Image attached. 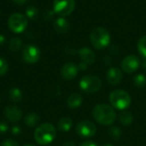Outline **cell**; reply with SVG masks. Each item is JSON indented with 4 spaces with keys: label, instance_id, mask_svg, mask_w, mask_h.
Returning <instances> with one entry per match:
<instances>
[{
    "label": "cell",
    "instance_id": "25",
    "mask_svg": "<svg viewBox=\"0 0 146 146\" xmlns=\"http://www.w3.org/2000/svg\"><path fill=\"white\" fill-rule=\"evenodd\" d=\"M109 134H110V138H112L114 140H117L121 136V130L117 127H113L110 129Z\"/></svg>",
    "mask_w": 146,
    "mask_h": 146
},
{
    "label": "cell",
    "instance_id": "21",
    "mask_svg": "<svg viewBox=\"0 0 146 146\" xmlns=\"http://www.w3.org/2000/svg\"><path fill=\"white\" fill-rule=\"evenodd\" d=\"M22 47V41L19 38H13L9 44V49L11 51L16 52Z\"/></svg>",
    "mask_w": 146,
    "mask_h": 146
},
{
    "label": "cell",
    "instance_id": "11",
    "mask_svg": "<svg viewBox=\"0 0 146 146\" xmlns=\"http://www.w3.org/2000/svg\"><path fill=\"white\" fill-rule=\"evenodd\" d=\"M4 115L9 121L17 122L22 117V111L16 105H9L4 109Z\"/></svg>",
    "mask_w": 146,
    "mask_h": 146
},
{
    "label": "cell",
    "instance_id": "6",
    "mask_svg": "<svg viewBox=\"0 0 146 146\" xmlns=\"http://www.w3.org/2000/svg\"><path fill=\"white\" fill-rule=\"evenodd\" d=\"M27 20L25 15L20 13L12 14L8 20L9 28L15 33H21L27 27Z\"/></svg>",
    "mask_w": 146,
    "mask_h": 146
},
{
    "label": "cell",
    "instance_id": "7",
    "mask_svg": "<svg viewBox=\"0 0 146 146\" xmlns=\"http://www.w3.org/2000/svg\"><path fill=\"white\" fill-rule=\"evenodd\" d=\"M75 8L74 0H54L53 10L61 17L69 15Z\"/></svg>",
    "mask_w": 146,
    "mask_h": 146
},
{
    "label": "cell",
    "instance_id": "33",
    "mask_svg": "<svg viewBox=\"0 0 146 146\" xmlns=\"http://www.w3.org/2000/svg\"><path fill=\"white\" fill-rule=\"evenodd\" d=\"M27 0H13V2H15L16 4H18V5H22V4H24V3H26V2H27Z\"/></svg>",
    "mask_w": 146,
    "mask_h": 146
},
{
    "label": "cell",
    "instance_id": "27",
    "mask_svg": "<svg viewBox=\"0 0 146 146\" xmlns=\"http://www.w3.org/2000/svg\"><path fill=\"white\" fill-rule=\"evenodd\" d=\"M9 129V126L4 121H0V134L5 133Z\"/></svg>",
    "mask_w": 146,
    "mask_h": 146
},
{
    "label": "cell",
    "instance_id": "19",
    "mask_svg": "<svg viewBox=\"0 0 146 146\" xmlns=\"http://www.w3.org/2000/svg\"><path fill=\"white\" fill-rule=\"evenodd\" d=\"M119 120L121 123L124 126H129L133 121V115L130 111L122 110L119 115Z\"/></svg>",
    "mask_w": 146,
    "mask_h": 146
},
{
    "label": "cell",
    "instance_id": "28",
    "mask_svg": "<svg viewBox=\"0 0 146 146\" xmlns=\"http://www.w3.org/2000/svg\"><path fill=\"white\" fill-rule=\"evenodd\" d=\"M1 146H19L18 145V143L13 139H6L4 141H3V143L1 144Z\"/></svg>",
    "mask_w": 146,
    "mask_h": 146
},
{
    "label": "cell",
    "instance_id": "14",
    "mask_svg": "<svg viewBox=\"0 0 146 146\" xmlns=\"http://www.w3.org/2000/svg\"><path fill=\"white\" fill-rule=\"evenodd\" d=\"M79 56L83 62L89 64H93L96 61L95 53L88 47H82L79 50Z\"/></svg>",
    "mask_w": 146,
    "mask_h": 146
},
{
    "label": "cell",
    "instance_id": "29",
    "mask_svg": "<svg viewBox=\"0 0 146 146\" xmlns=\"http://www.w3.org/2000/svg\"><path fill=\"white\" fill-rule=\"evenodd\" d=\"M54 14H55L54 10H47V11H45V13L44 14V18L45 20H50V19H51V18L53 17Z\"/></svg>",
    "mask_w": 146,
    "mask_h": 146
},
{
    "label": "cell",
    "instance_id": "23",
    "mask_svg": "<svg viewBox=\"0 0 146 146\" xmlns=\"http://www.w3.org/2000/svg\"><path fill=\"white\" fill-rule=\"evenodd\" d=\"M133 83L134 86L138 88H143L146 86V77L143 74H137L133 78Z\"/></svg>",
    "mask_w": 146,
    "mask_h": 146
},
{
    "label": "cell",
    "instance_id": "37",
    "mask_svg": "<svg viewBox=\"0 0 146 146\" xmlns=\"http://www.w3.org/2000/svg\"><path fill=\"white\" fill-rule=\"evenodd\" d=\"M24 146H35V145H30V144H29V145H25Z\"/></svg>",
    "mask_w": 146,
    "mask_h": 146
},
{
    "label": "cell",
    "instance_id": "13",
    "mask_svg": "<svg viewBox=\"0 0 146 146\" xmlns=\"http://www.w3.org/2000/svg\"><path fill=\"white\" fill-rule=\"evenodd\" d=\"M122 73L117 68H111L107 72V80L112 86H116L120 84L122 80Z\"/></svg>",
    "mask_w": 146,
    "mask_h": 146
},
{
    "label": "cell",
    "instance_id": "24",
    "mask_svg": "<svg viewBox=\"0 0 146 146\" xmlns=\"http://www.w3.org/2000/svg\"><path fill=\"white\" fill-rule=\"evenodd\" d=\"M138 50L144 57V59H146V35L140 38V39L139 40Z\"/></svg>",
    "mask_w": 146,
    "mask_h": 146
},
{
    "label": "cell",
    "instance_id": "16",
    "mask_svg": "<svg viewBox=\"0 0 146 146\" xmlns=\"http://www.w3.org/2000/svg\"><path fill=\"white\" fill-rule=\"evenodd\" d=\"M83 103V98L79 93H72L67 100V104L69 108L76 109L79 108Z\"/></svg>",
    "mask_w": 146,
    "mask_h": 146
},
{
    "label": "cell",
    "instance_id": "35",
    "mask_svg": "<svg viewBox=\"0 0 146 146\" xmlns=\"http://www.w3.org/2000/svg\"><path fill=\"white\" fill-rule=\"evenodd\" d=\"M5 42V37L2 34H0V44H3Z\"/></svg>",
    "mask_w": 146,
    "mask_h": 146
},
{
    "label": "cell",
    "instance_id": "9",
    "mask_svg": "<svg viewBox=\"0 0 146 146\" xmlns=\"http://www.w3.org/2000/svg\"><path fill=\"white\" fill-rule=\"evenodd\" d=\"M23 59L27 63H36L41 56L40 50L35 45H27L23 49Z\"/></svg>",
    "mask_w": 146,
    "mask_h": 146
},
{
    "label": "cell",
    "instance_id": "4",
    "mask_svg": "<svg viewBox=\"0 0 146 146\" xmlns=\"http://www.w3.org/2000/svg\"><path fill=\"white\" fill-rule=\"evenodd\" d=\"M110 102L112 107L120 110H125L130 106L132 99L130 95L126 91L119 89L110 93Z\"/></svg>",
    "mask_w": 146,
    "mask_h": 146
},
{
    "label": "cell",
    "instance_id": "2",
    "mask_svg": "<svg viewBox=\"0 0 146 146\" xmlns=\"http://www.w3.org/2000/svg\"><path fill=\"white\" fill-rule=\"evenodd\" d=\"M56 135V128L50 123H44L38 127L34 132L35 141L41 145H47L51 143Z\"/></svg>",
    "mask_w": 146,
    "mask_h": 146
},
{
    "label": "cell",
    "instance_id": "3",
    "mask_svg": "<svg viewBox=\"0 0 146 146\" xmlns=\"http://www.w3.org/2000/svg\"><path fill=\"white\" fill-rule=\"evenodd\" d=\"M90 40L94 48L103 50L110 44V34L105 28L97 27L92 31Z\"/></svg>",
    "mask_w": 146,
    "mask_h": 146
},
{
    "label": "cell",
    "instance_id": "18",
    "mask_svg": "<svg viewBox=\"0 0 146 146\" xmlns=\"http://www.w3.org/2000/svg\"><path fill=\"white\" fill-rule=\"evenodd\" d=\"M57 126H58V128L60 131L66 133L71 129V127L73 126V121L69 117H62L59 120Z\"/></svg>",
    "mask_w": 146,
    "mask_h": 146
},
{
    "label": "cell",
    "instance_id": "17",
    "mask_svg": "<svg viewBox=\"0 0 146 146\" xmlns=\"http://www.w3.org/2000/svg\"><path fill=\"white\" fill-rule=\"evenodd\" d=\"M39 120H40L39 115L35 112H32V113L27 114L25 116L24 123L29 127H36L38 124Z\"/></svg>",
    "mask_w": 146,
    "mask_h": 146
},
{
    "label": "cell",
    "instance_id": "36",
    "mask_svg": "<svg viewBox=\"0 0 146 146\" xmlns=\"http://www.w3.org/2000/svg\"><path fill=\"white\" fill-rule=\"evenodd\" d=\"M143 68H146V59H144V62H143Z\"/></svg>",
    "mask_w": 146,
    "mask_h": 146
},
{
    "label": "cell",
    "instance_id": "5",
    "mask_svg": "<svg viewBox=\"0 0 146 146\" xmlns=\"http://www.w3.org/2000/svg\"><path fill=\"white\" fill-rule=\"evenodd\" d=\"M102 86V81L99 77L96 75H86L83 76L80 81V89L86 93H95L100 90Z\"/></svg>",
    "mask_w": 146,
    "mask_h": 146
},
{
    "label": "cell",
    "instance_id": "10",
    "mask_svg": "<svg viewBox=\"0 0 146 146\" xmlns=\"http://www.w3.org/2000/svg\"><path fill=\"white\" fill-rule=\"evenodd\" d=\"M139 65H140L139 58L134 55H129L126 56L121 62L122 70L127 74H132L135 72L139 68Z\"/></svg>",
    "mask_w": 146,
    "mask_h": 146
},
{
    "label": "cell",
    "instance_id": "34",
    "mask_svg": "<svg viewBox=\"0 0 146 146\" xmlns=\"http://www.w3.org/2000/svg\"><path fill=\"white\" fill-rule=\"evenodd\" d=\"M62 146H76V145L74 142H66Z\"/></svg>",
    "mask_w": 146,
    "mask_h": 146
},
{
    "label": "cell",
    "instance_id": "15",
    "mask_svg": "<svg viewBox=\"0 0 146 146\" xmlns=\"http://www.w3.org/2000/svg\"><path fill=\"white\" fill-rule=\"evenodd\" d=\"M53 27L55 31L60 34L66 33L70 29V24L68 20L64 17H59L56 19L53 22Z\"/></svg>",
    "mask_w": 146,
    "mask_h": 146
},
{
    "label": "cell",
    "instance_id": "38",
    "mask_svg": "<svg viewBox=\"0 0 146 146\" xmlns=\"http://www.w3.org/2000/svg\"><path fill=\"white\" fill-rule=\"evenodd\" d=\"M104 146H113V145H110V144H107V145H104Z\"/></svg>",
    "mask_w": 146,
    "mask_h": 146
},
{
    "label": "cell",
    "instance_id": "12",
    "mask_svg": "<svg viewBox=\"0 0 146 146\" xmlns=\"http://www.w3.org/2000/svg\"><path fill=\"white\" fill-rule=\"evenodd\" d=\"M78 72H79L78 66H76L73 62H68V63L64 64L61 70L62 76L63 77V79L68 80H74L77 76Z\"/></svg>",
    "mask_w": 146,
    "mask_h": 146
},
{
    "label": "cell",
    "instance_id": "1",
    "mask_svg": "<svg viewBox=\"0 0 146 146\" xmlns=\"http://www.w3.org/2000/svg\"><path fill=\"white\" fill-rule=\"evenodd\" d=\"M92 115L96 121L103 126H110L116 120V113L112 106L106 104H98L92 111Z\"/></svg>",
    "mask_w": 146,
    "mask_h": 146
},
{
    "label": "cell",
    "instance_id": "26",
    "mask_svg": "<svg viewBox=\"0 0 146 146\" xmlns=\"http://www.w3.org/2000/svg\"><path fill=\"white\" fill-rule=\"evenodd\" d=\"M8 69H9L8 62L3 58H0V76H3L4 74H6Z\"/></svg>",
    "mask_w": 146,
    "mask_h": 146
},
{
    "label": "cell",
    "instance_id": "8",
    "mask_svg": "<svg viewBox=\"0 0 146 146\" xmlns=\"http://www.w3.org/2000/svg\"><path fill=\"white\" fill-rule=\"evenodd\" d=\"M75 131L77 134L82 138H92L97 133V127L94 123L89 121H82L77 124Z\"/></svg>",
    "mask_w": 146,
    "mask_h": 146
},
{
    "label": "cell",
    "instance_id": "32",
    "mask_svg": "<svg viewBox=\"0 0 146 146\" xmlns=\"http://www.w3.org/2000/svg\"><path fill=\"white\" fill-rule=\"evenodd\" d=\"M80 146H98V145H96L94 142H92V141H85V142H83Z\"/></svg>",
    "mask_w": 146,
    "mask_h": 146
},
{
    "label": "cell",
    "instance_id": "30",
    "mask_svg": "<svg viewBox=\"0 0 146 146\" xmlns=\"http://www.w3.org/2000/svg\"><path fill=\"white\" fill-rule=\"evenodd\" d=\"M11 132H12V134L14 135H20L21 133V129L18 126H14L11 129Z\"/></svg>",
    "mask_w": 146,
    "mask_h": 146
},
{
    "label": "cell",
    "instance_id": "31",
    "mask_svg": "<svg viewBox=\"0 0 146 146\" xmlns=\"http://www.w3.org/2000/svg\"><path fill=\"white\" fill-rule=\"evenodd\" d=\"M78 68H79V70L84 71V70H86V69L87 68V64L82 62H80V63L78 65Z\"/></svg>",
    "mask_w": 146,
    "mask_h": 146
},
{
    "label": "cell",
    "instance_id": "20",
    "mask_svg": "<svg viewBox=\"0 0 146 146\" xmlns=\"http://www.w3.org/2000/svg\"><path fill=\"white\" fill-rule=\"evenodd\" d=\"M22 92L19 89V88H12L9 90V100L14 102V103H18L20 101H21L22 99Z\"/></svg>",
    "mask_w": 146,
    "mask_h": 146
},
{
    "label": "cell",
    "instance_id": "22",
    "mask_svg": "<svg viewBox=\"0 0 146 146\" xmlns=\"http://www.w3.org/2000/svg\"><path fill=\"white\" fill-rule=\"evenodd\" d=\"M38 10L36 7L34 6H28L26 9V15L29 20L35 21L38 17Z\"/></svg>",
    "mask_w": 146,
    "mask_h": 146
}]
</instances>
